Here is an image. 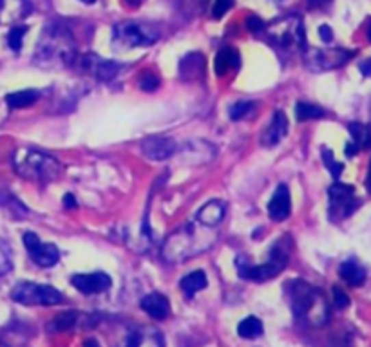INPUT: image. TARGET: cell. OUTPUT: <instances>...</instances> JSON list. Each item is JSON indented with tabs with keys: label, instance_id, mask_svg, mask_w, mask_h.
<instances>
[{
	"label": "cell",
	"instance_id": "cell-29",
	"mask_svg": "<svg viewBox=\"0 0 371 347\" xmlns=\"http://www.w3.org/2000/svg\"><path fill=\"white\" fill-rule=\"evenodd\" d=\"M234 5V0H216L212 8V16L214 18H221Z\"/></svg>",
	"mask_w": 371,
	"mask_h": 347
},
{
	"label": "cell",
	"instance_id": "cell-41",
	"mask_svg": "<svg viewBox=\"0 0 371 347\" xmlns=\"http://www.w3.org/2000/svg\"><path fill=\"white\" fill-rule=\"evenodd\" d=\"M81 2H86V4H92L94 0H81Z\"/></svg>",
	"mask_w": 371,
	"mask_h": 347
},
{
	"label": "cell",
	"instance_id": "cell-37",
	"mask_svg": "<svg viewBox=\"0 0 371 347\" xmlns=\"http://www.w3.org/2000/svg\"><path fill=\"white\" fill-rule=\"evenodd\" d=\"M366 188L371 192V162H370V168H368V176H366Z\"/></svg>",
	"mask_w": 371,
	"mask_h": 347
},
{
	"label": "cell",
	"instance_id": "cell-26",
	"mask_svg": "<svg viewBox=\"0 0 371 347\" xmlns=\"http://www.w3.org/2000/svg\"><path fill=\"white\" fill-rule=\"evenodd\" d=\"M140 87H142L143 91H147V92L156 91V89L159 87L158 75H154L153 70H145V73L140 76Z\"/></svg>",
	"mask_w": 371,
	"mask_h": 347
},
{
	"label": "cell",
	"instance_id": "cell-15",
	"mask_svg": "<svg viewBox=\"0 0 371 347\" xmlns=\"http://www.w3.org/2000/svg\"><path fill=\"white\" fill-rule=\"evenodd\" d=\"M339 275H341L342 281L348 282L350 286H362L364 281H366V270H364L359 262L353 261V259L342 262L341 268H339Z\"/></svg>",
	"mask_w": 371,
	"mask_h": 347
},
{
	"label": "cell",
	"instance_id": "cell-20",
	"mask_svg": "<svg viewBox=\"0 0 371 347\" xmlns=\"http://www.w3.org/2000/svg\"><path fill=\"white\" fill-rule=\"evenodd\" d=\"M265 327L257 317H246L238 326V333L241 338H257L263 335Z\"/></svg>",
	"mask_w": 371,
	"mask_h": 347
},
{
	"label": "cell",
	"instance_id": "cell-33",
	"mask_svg": "<svg viewBox=\"0 0 371 347\" xmlns=\"http://www.w3.org/2000/svg\"><path fill=\"white\" fill-rule=\"evenodd\" d=\"M357 152H359V146L355 143H348L346 145V156H355Z\"/></svg>",
	"mask_w": 371,
	"mask_h": 347
},
{
	"label": "cell",
	"instance_id": "cell-5",
	"mask_svg": "<svg viewBox=\"0 0 371 347\" xmlns=\"http://www.w3.org/2000/svg\"><path fill=\"white\" fill-rule=\"evenodd\" d=\"M112 38L118 44L127 47H147L153 42L158 40V33L147 25L134 24V22H123L118 24L112 31Z\"/></svg>",
	"mask_w": 371,
	"mask_h": 347
},
{
	"label": "cell",
	"instance_id": "cell-31",
	"mask_svg": "<svg viewBox=\"0 0 371 347\" xmlns=\"http://www.w3.org/2000/svg\"><path fill=\"white\" fill-rule=\"evenodd\" d=\"M265 22L255 15L248 16V21H246V27H248V31H252V33H261V31L265 29Z\"/></svg>",
	"mask_w": 371,
	"mask_h": 347
},
{
	"label": "cell",
	"instance_id": "cell-22",
	"mask_svg": "<svg viewBox=\"0 0 371 347\" xmlns=\"http://www.w3.org/2000/svg\"><path fill=\"white\" fill-rule=\"evenodd\" d=\"M326 112L320 109V107L314 105V103H306V101H299L297 107H295V118L299 121H306V120H319L322 118Z\"/></svg>",
	"mask_w": 371,
	"mask_h": 347
},
{
	"label": "cell",
	"instance_id": "cell-38",
	"mask_svg": "<svg viewBox=\"0 0 371 347\" xmlns=\"http://www.w3.org/2000/svg\"><path fill=\"white\" fill-rule=\"evenodd\" d=\"M127 2H129V5L136 8V5H140V2H142V0H127Z\"/></svg>",
	"mask_w": 371,
	"mask_h": 347
},
{
	"label": "cell",
	"instance_id": "cell-17",
	"mask_svg": "<svg viewBox=\"0 0 371 347\" xmlns=\"http://www.w3.org/2000/svg\"><path fill=\"white\" fill-rule=\"evenodd\" d=\"M205 67V58L203 55L199 53H192V55H187L179 64V73L183 76L185 80H190V76L203 75Z\"/></svg>",
	"mask_w": 371,
	"mask_h": 347
},
{
	"label": "cell",
	"instance_id": "cell-18",
	"mask_svg": "<svg viewBox=\"0 0 371 347\" xmlns=\"http://www.w3.org/2000/svg\"><path fill=\"white\" fill-rule=\"evenodd\" d=\"M179 286H181V290H183L187 297H194L199 290L207 287V275H205V272H199V270L198 272L188 273L187 277L181 279Z\"/></svg>",
	"mask_w": 371,
	"mask_h": 347
},
{
	"label": "cell",
	"instance_id": "cell-35",
	"mask_svg": "<svg viewBox=\"0 0 371 347\" xmlns=\"http://www.w3.org/2000/svg\"><path fill=\"white\" fill-rule=\"evenodd\" d=\"M361 70L366 76H371V58H368L366 62H362V64H361Z\"/></svg>",
	"mask_w": 371,
	"mask_h": 347
},
{
	"label": "cell",
	"instance_id": "cell-16",
	"mask_svg": "<svg viewBox=\"0 0 371 347\" xmlns=\"http://www.w3.org/2000/svg\"><path fill=\"white\" fill-rule=\"evenodd\" d=\"M225 216V205L221 201L207 203L201 210L198 211V221L205 227H216L221 222Z\"/></svg>",
	"mask_w": 371,
	"mask_h": 347
},
{
	"label": "cell",
	"instance_id": "cell-4",
	"mask_svg": "<svg viewBox=\"0 0 371 347\" xmlns=\"http://www.w3.org/2000/svg\"><path fill=\"white\" fill-rule=\"evenodd\" d=\"M11 298L26 306H55L62 302V293L47 284H31L22 282L11 292Z\"/></svg>",
	"mask_w": 371,
	"mask_h": 347
},
{
	"label": "cell",
	"instance_id": "cell-39",
	"mask_svg": "<svg viewBox=\"0 0 371 347\" xmlns=\"http://www.w3.org/2000/svg\"><path fill=\"white\" fill-rule=\"evenodd\" d=\"M368 40L371 42V18H370V22H368Z\"/></svg>",
	"mask_w": 371,
	"mask_h": 347
},
{
	"label": "cell",
	"instance_id": "cell-23",
	"mask_svg": "<svg viewBox=\"0 0 371 347\" xmlns=\"http://www.w3.org/2000/svg\"><path fill=\"white\" fill-rule=\"evenodd\" d=\"M75 324H77V313L64 311L56 318H53L49 329H55V331H67V329H71Z\"/></svg>",
	"mask_w": 371,
	"mask_h": 347
},
{
	"label": "cell",
	"instance_id": "cell-34",
	"mask_svg": "<svg viewBox=\"0 0 371 347\" xmlns=\"http://www.w3.org/2000/svg\"><path fill=\"white\" fill-rule=\"evenodd\" d=\"M330 2V0H308V5H310L311 10H316V8H322Z\"/></svg>",
	"mask_w": 371,
	"mask_h": 347
},
{
	"label": "cell",
	"instance_id": "cell-12",
	"mask_svg": "<svg viewBox=\"0 0 371 347\" xmlns=\"http://www.w3.org/2000/svg\"><path fill=\"white\" fill-rule=\"evenodd\" d=\"M286 132H288V120H286V116L283 112L277 111L274 118H272V121H270V125L266 127L261 141H263V145L274 146L286 136Z\"/></svg>",
	"mask_w": 371,
	"mask_h": 347
},
{
	"label": "cell",
	"instance_id": "cell-1",
	"mask_svg": "<svg viewBox=\"0 0 371 347\" xmlns=\"http://www.w3.org/2000/svg\"><path fill=\"white\" fill-rule=\"evenodd\" d=\"M292 309L295 318L306 326H322L330 318L328 302L320 290L306 284V282H294L290 290Z\"/></svg>",
	"mask_w": 371,
	"mask_h": 347
},
{
	"label": "cell",
	"instance_id": "cell-6",
	"mask_svg": "<svg viewBox=\"0 0 371 347\" xmlns=\"http://www.w3.org/2000/svg\"><path fill=\"white\" fill-rule=\"evenodd\" d=\"M328 197H330V217L333 221L346 219L359 207V199L355 197V188L350 185L337 183V185L330 186Z\"/></svg>",
	"mask_w": 371,
	"mask_h": 347
},
{
	"label": "cell",
	"instance_id": "cell-42",
	"mask_svg": "<svg viewBox=\"0 0 371 347\" xmlns=\"http://www.w3.org/2000/svg\"><path fill=\"white\" fill-rule=\"evenodd\" d=\"M275 2H281V0H275Z\"/></svg>",
	"mask_w": 371,
	"mask_h": 347
},
{
	"label": "cell",
	"instance_id": "cell-28",
	"mask_svg": "<svg viewBox=\"0 0 371 347\" xmlns=\"http://www.w3.org/2000/svg\"><path fill=\"white\" fill-rule=\"evenodd\" d=\"M27 27H13V29L10 31V35H8V44H10V47L13 51H21L22 47V38H24V35H26Z\"/></svg>",
	"mask_w": 371,
	"mask_h": 347
},
{
	"label": "cell",
	"instance_id": "cell-25",
	"mask_svg": "<svg viewBox=\"0 0 371 347\" xmlns=\"http://www.w3.org/2000/svg\"><path fill=\"white\" fill-rule=\"evenodd\" d=\"M322 162H324L326 168L331 172V176L335 177V179H339V176H341L342 170H344V165H342V163L335 162V157H333L331 151H328V149H324V151H322Z\"/></svg>",
	"mask_w": 371,
	"mask_h": 347
},
{
	"label": "cell",
	"instance_id": "cell-7",
	"mask_svg": "<svg viewBox=\"0 0 371 347\" xmlns=\"http://www.w3.org/2000/svg\"><path fill=\"white\" fill-rule=\"evenodd\" d=\"M24 244H26L27 253L31 255V259L42 268H51L55 266L58 259H60V252L55 244H46L42 242L36 233L33 231H27L24 233Z\"/></svg>",
	"mask_w": 371,
	"mask_h": 347
},
{
	"label": "cell",
	"instance_id": "cell-27",
	"mask_svg": "<svg viewBox=\"0 0 371 347\" xmlns=\"http://www.w3.org/2000/svg\"><path fill=\"white\" fill-rule=\"evenodd\" d=\"M252 109H254V101H238V103L230 107V118L234 121L241 120V118H244Z\"/></svg>",
	"mask_w": 371,
	"mask_h": 347
},
{
	"label": "cell",
	"instance_id": "cell-9",
	"mask_svg": "<svg viewBox=\"0 0 371 347\" xmlns=\"http://www.w3.org/2000/svg\"><path fill=\"white\" fill-rule=\"evenodd\" d=\"M142 154L153 162H162L167 159L176 152V143L170 138H162V136H153L142 141Z\"/></svg>",
	"mask_w": 371,
	"mask_h": 347
},
{
	"label": "cell",
	"instance_id": "cell-19",
	"mask_svg": "<svg viewBox=\"0 0 371 347\" xmlns=\"http://www.w3.org/2000/svg\"><path fill=\"white\" fill-rule=\"evenodd\" d=\"M40 98V92L33 91V89H26V91L13 92V94L5 96V101L11 109H24V107L33 105L36 100Z\"/></svg>",
	"mask_w": 371,
	"mask_h": 347
},
{
	"label": "cell",
	"instance_id": "cell-24",
	"mask_svg": "<svg viewBox=\"0 0 371 347\" xmlns=\"http://www.w3.org/2000/svg\"><path fill=\"white\" fill-rule=\"evenodd\" d=\"M118 69H120V66L114 64V62H105L102 58H98L94 73H97V78H100V80H111V78H114Z\"/></svg>",
	"mask_w": 371,
	"mask_h": 347
},
{
	"label": "cell",
	"instance_id": "cell-11",
	"mask_svg": "<svg viewBox=\"0 0 371 347\" xmlns=\"http://www.w3.org/2000/svg\"><path fill=\"white\" fill-rule=\"evenodd\" d=\"M353 53L342 49H331V51H316L314 53V62L317 66L316 69H333L350 60Z\"/></svg>",
	"mask_w": 371,
	"mask_h": 347
},
{
	"label": "cell",
	"instance_id": "cell-30",
	"mask_svg": "<svg viewBox=\"0 0 371 347\" xmlns=\"http://www.w3.org/2000/svg\"><path fill=\"white\" fill-rule=\"evenodd\" d=\"M333 302L339 309H344V307L350 306V297L342 292L341 287H333Z\"/></svg>",
	"mask_w": 371,
	"mask_h": 347
},
{
	"label": "cell",
	"instance_id": "cell-21",
	"mask_svg": "<svg viewBox=\"0 0 371 347\" xmlns=\"http://www.w3.org/2000/svg\"><path fill=\"white\" fill-rule=\"evenodd\" d=\"M350 134L353 138V143L361 149H370L371 146V127L362 125V123H351Z\"/></svg>",
	"mask_w": 371,
	"mask_h": 347
},
{
	"label": "cell",
	"instance_id": "cell-32",
	"mask_svg": "<svg viewBox=\"0 0 371 347\" xmlns=\"http://www.w3.org/2000/svg\"><path fill=\"white\" fill-rule=\"evenodd\" d=\"M319 36H320V40L326 42V44H330V42L333 40V33H331V27H328V25H320V27H319Z\"/></svg>",
	"mask_w": 371,
	"mask_h": 347
},
{
	"label": "cell",
	"instance_id": "cell-2",
	"mask_svg": "<svg viewBox=\"0 0 371 347\" xmlns=\"http://www.w3.org/2000/svg\"><path fill=\"white\" fill-rule=\"evenodd\" d=\"M15 168L22 177L35 181H53L60 174V165L55 157L36 151L16 152Z\"/></svg>",
	"mask_w": 371,
	"mask_h": 347
},
{
	"label": "cell",
	"instance_id": "cell-40",
	"mask_svg": "<svg viewBox=\"0 0 371 347\" xmlns=\"http://www.w3.org/2000/svg\"><path fill=\"white\" fill-rule=\"evenodd\" d=\"M5 2H8V0H0V13H2V11H4V8H5Z\"/></svg>",
	"mask_w": 371,
	"mask_h": 347
},
{
	"label": "cell",
	"instance_id": "cell-3",
	"mask_svg": "<svg viewBox=\"0 0 371 347\" xmlns=\"http://www.w3.org/2000/svg\"><path fill=\"white\" fill-rule=\"evenodd\" d=\"M286 266H288V253H286V250H283V248L279 246V242L270 250L268 261H266L265 264H261V266H250V264H243V266H241L238 262L239 275L254 282H265L268 281V279H274L275 275H279Z\"/></svg>",
	"mask_w": 371,
	"mask_h": 347
},
{
	"label": "cell",
	"instance_id": "cell-14",
	"mask_svg": "<svg viewBox=\"0 0 371 347\" xmlns=\"http://www.w3.org/2000/svg\"><path fill=\"white\" fill-rule=\"evenodd\" d=\"M241 58L234 49H221L214 60V70L218 76H225L229 70H238Z\"/></svg>",
	"mask_w": 371,
	"mask_h": 347
},
{
	"label": "cell",
	"instance_id": "cell-8",
	"mask_svg": "<svg viewBox=\"0 0 371 347\" xmlns=\"http://www.w3.org/2000/svg\"><path fill=\"white\" fill-rule=\"evenodd\" d=\"M71 282H73V286L77 287L78 292L84 293V295H97V293H103L105 290H109L112 284L111 277L103 272L75 275Z\"/></svg>",
	"mask_w": 371,
	"mask_h": 347
},
{
	"label": "cell",
	"instance_id": "cell-10",
	"mask_svg": "<svg viewBox=\"0 0 371 347\" xmlns=\"http://www.w3.org/2000/svg\"><path fill=\"white\" fill-rule=\"evenodd\" d=\"M292 211V196L290 188L286 185H279L275 190L274 197L268 203V216L274 221H285Z\"/></svg>",
	"mask_w": 371,
	"mask_h": 347
},
{
	"label": "cell",
	"instance_id": "cell-13",
	"mask_svg": "<svg viewBox=\"0 0 371 347\" xmlns=\"http://www.w3.org/2000/svg\"><path fill=\"white\" fill-rule=\"evenodd\" d=\"M142 309L147 313L149 317L156 318V320H163V318L168 317L167 297H163L162 293H151L147 297H143Z\"/></svg>",
	"mask_w": 371,
	"mask_h": 347
},
{
	"label": "cell",
	"instance_id": "cell-36",
	"mask_svg": "<svg viewBox=\"0 0 371 347\" xmlns=\"http://www.w3.org/2000/svg\"><path fill=\"white\" fill-rule=\"evenodd\" d=\"M64 205H66V208H75L77 207V201H75V197L69 194V196L64 197Z\"/></svg>",
	"mask_w": 371,
	"mask_h": 347
}]
</instances>
